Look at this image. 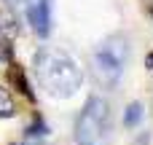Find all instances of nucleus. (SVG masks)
<instances>
[{"label":"nucleus","mask_w":153,"mask_h":145,"mask_svg":"<svg viewBox=\"0 0 153 145\" xmlns=\"http://www.w3.org/2000/svg\"><path fill=\"white\" fill-rule=\"evenodd\" d=\"M35 73H38L40 86L51 97H59V100L73 97L81 89V83H83L81 65L73 57H67L65 51H56V48H46V51L38 54Z\"/></svg>","instance_id":"1"},{"label":"nucleus","mask_w":153,"mask_h":145,"mask_svg":"<svg viewBox=\"0 0 153 145\" xmlns=\"http://www.w3.org/2000/svg\"><path fill=\"white\" fill-rule=\"evenodd\" d=\"M126 59H129V43L124 35H110L105 38L94 54H91V65H94V78L102 83V86H116L118 78L124 75V67H126Z\"/></svg>","instance_id":"2"},{"label":"nucleus","mask_w":153,"mask_h":145,"mask_svg":"<svg viewBox=\"0 0 153 145\" xmlns=\"http://www.w3.org/2000/svg\"><path fill=\"white\" fill-rule=\"evenodd\" d=\"M108 118L110 108L102 97H89L83 110L78 113L75 121V143L78 145H100L108 132Z\"/></svg>","instance_id":"3"},{"label":"nucleus","mask_w":153,"mask_h":145,"mask_svg":"<svg viewBox=\"0 0 153 145\" xmlns=\"http://www.w3.org/2000/svg\"><path fill=\"white\" fill-rule=\"evenodd\" d=\"M24 11H27V22L35 30L38 38H48L51 35V0H24Z\"/></svg>","instance_id":"4"},{"label":"nucleus","mask_w":153,"mask_h":145,"mask_svg":"<svg viewBox=\"0 0 153 145\" xmlns=\"http://www.w3.org/2000/svg\"><path fill=\"white\" fill-rule=\"evenodd\" d=\"M8 83H13L24 97H30V100H32V91H30V86H27V81H24L22 67H16V65H11V67H8Z\"/></svg>","instance_id":"5"},{"label":"nucleus","mask_w":153,"mask_h":145,"mask_svg":"<svg viewBox=\"0 0 153 145\" xmlns=\"http://www.w3.org/2000/svg\"><path fill=\"white\" fill-rule=\"evenodd\" d=\"M140 121H143V105H140V102H132V105L126 108V113H124V124H126L129 129H134Z\"/></svg>","instance_id":"6"},{"label":"nucleus","mask_w":153,"mask_h":145,"mask_svg":"<svg viewBox=\"0 0 153 145\" xmlns=\"http://www.w3.org/2000/svg\"><path fill=\"white\" fill-rule=\"evenodd\" d=\"M13 113H16V105H13V100H11L8 89H3V86H0V118H11Z\"/></svg>","instance_id":"7"},{"label":"nucleus","mask_w":153,"mask_h":145,"mask_svg":"<svg viewBox=\"0 0 153 145\" xmlns=\"http://www.w3.org/2000/svg\"><path fill=\"white\" fill-rule=\"evenodd\" d=\"M0 30H3V35H16V19L5 11L0 13Z\"/></svg>","instance_id":"8"},{"label":"nucleus","mask_w":153,"mask_h":145,"mask_svg":"<svg viewBox=\"0 0 153 145\" xmlns=\"http://www.w3.org/2000/svg\"><path fill=\"white\" fill-rule=\"evenodd\" d=\"M46 135H48V126H46L40 118H38L30 129H27V137H46Z\"/></svg>","instance_id":"9"},{"label":"nucleus","mask_w":153,"mask_h":145,"mask_svg":"<svg viewBox=\"0 0 153 145\" xmlns=\"http://www.w3.org/2000/svg\"><path fill=\"white\" fill-rule=\"evenodd\" d=\"M145 67H148V70H153V54H148V59H145Z\"/></svg>","instance_id":"10"},{"label":"nucleus","mask_w":153,"mask_h":145,"mask_svg":"<svg viewBox=\"0 0 153 145\" xmlns=\"http://www.w3.org/2000/svg\"><path fill=\"white\" fill-rule=\"evenodd\" d=\"M151 13H153V8H151Z\"/></svg>","instance_id":"11"}]
</instances>
